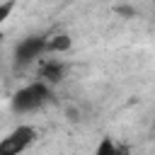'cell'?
I'll use <instances>...</instances> for the list:
<instances>
[{
  "mask_svg": "<svg viewBox=\"0 0 155 155\" xmlns=\"http://www.w3.org/2000/svg\"><path fill=\"white\" fill-rule=\"evenodd\" d=\"M48 97H51V92H48V87H46L44 82L27 85V87H22L19 92H15V97H12V109H15V111H34V109L44 107V104L48 102Z\"/></svg>",
  "mask_w": 155,
  "mask_h": 155,
  "instance_id": "obj_1",
  "label": "cell"
},
{
  "mask_svg": "<svg viewBox=\"0 0 155 155\" xmlns=\"http://www.w3.org/2000/svg\"><path fill=\"white\" fill-rule=\"evenodd\" d=\"M34 138H36V131L31 126H19L0 140V155H19L31 145Z\"/></svg>",
  "mask_w": 155,
  "mask_h": 155,
  "instance_id": "obj_2",
  "label": "cell"
},
{
  "mask_svg": "<svg viewBox=\"0 0 155 155\" xmlns=\"http://www.w3.org/2000/svg\"><path fill=\"white\" fill-rule=\"evenodd\" d=\"M44 51H46V36H27L15 48V63L17 65H27L34 58H39Z\"/></svg>",
  "mask_w": 155,
  "mask_h": 155,
  "instance_id": "obj_3",
  "label": "cell"
},
{
  "mask_svg": "<svg viewBox=\"0 0 155 155\" xmlns=\"http://www.w3.org/2000/svg\"><path fill=\"white\" fill-rule=\"evenodd\" d=\"M39 75H41L46 82H58V80L63 78V65H61L58 61H46V63H41Z\"/></svg>",
  "mask_w": 155,
  "mask_h": 155,
  "instance_id": "obj_4",
  "label": "cell"
},
{
  "mask_svg": "<svg viewBox=\"0 0 155 155\" xmlns=\"http://www.w3.org/2000/svg\"><path fill=\"white\" fill-rule=\"evenodd\" d=\"M46 48H48V51H68V48H70V39H68L65 34H58V36H53L51 41H46Z\"/></svg>",
  "mask_w": 155,
  "mask_h": 155,
  "instance_id": "obj_5",
  "label": "cell"
},
{
  "mask_svg": "<svg viewBox=\"0 0 155 155\" xmlns=\"http://www.w3.org/2000/svg\"><path fill=\"white\" fill-rule=\"evenodd\" d=\"M94 155H116V145L111 143V138H104V140L97 145Z\"/></svg>",
  "mask_w": 155,
  "mask_h": 155,
  "instance_id": "obj_6",
  "label": "cell"
},
{
  "mask_svg": "<svg viewBox=\"0 0 155 155\" xmlns=\"http://www.w3.org/2000/svg\"><path fill=\"white\" fill-rule=\"evenodd\" d=\"M12 10H15V2H2V5H0V22H2V19H7Z\"/></svg>",
  "mask_w": 155,
  "mask_h": 155,
  "instance_id": "obj_7",
  "label": "cell"
},
{
  "mask_svg": "<svg viewBox=\"0 0 155 155\" xmlns=\"http://www.w3.org/2000/svg\"><path fill=\"white\" fill-rule=\"evenodd\" d=\"M116 155H126V150L124 148H116Z\"/></svg>",
  "mask_w": 155,
  "mask_h": 155,
  "instance_id": "obj_8",
  "label": "cell"
},
{
  "mask_svg": "<svg viewBox=\"0 0 155 155\" xmlns=\"http://www.w3.org/2000/svg\"><path fill=\"white\" fill-rule=\"evenodd\" d=\"M0 39H2V36H0Z\"/></svg>",
  "mask_w": 155,
  "mask_h": 155,
  "instance_id": "obj_9",
  "label": "cell"
}]
</instances>
